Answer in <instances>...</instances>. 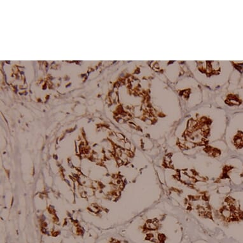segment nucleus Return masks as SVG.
Returning <instances> with one entry per match:
<instances>
[{
  "instance_id": "1",
  "label": "nucleus",
  "mask_w": 243,
  "mask_h": 243,
  "mask_svg": "<svg viewBox=\"0 0 243 243\" xmlns=\"http://www.w3.org/2000/svg\"><path fill=\"white\" fill-rule=\"evenodd\" d=\"M89 209L91 213H94L95 214H97L100 212L101 209L96 204H92L90 205V206L89 207Z\"/></svg>"
}]
</instances>
